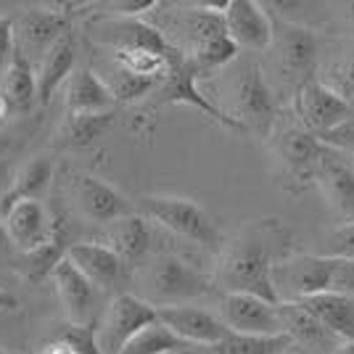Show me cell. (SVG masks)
I'll return each instance as SVG.
<instances>
[{
  "label": "cell",
  "instance_id": "obj_1",
  "mask_svg": "<svg viewBox=\"0 0 354 354\" xmlns=\"http://www.w3.org/2000/svg\"><path fill=\"white\" fill-rule=\"evenodd\" d=\"M272 254L270 246L259 238H241L222 257L217 283L225 294L259 296L270 304H278V294L272 286Z\"/></svg>",
  "mask_w": 354,
  "mask_h": 354
},
{
  "label": "cell",
  "instance_id": "obj_2",
  "mask_svg": "<svg viewBox=\"0 0 354 354\" xmlns=\"http://www.w3.org/2000/svg\"><path fill=\"white\" fill-rule=\"evenodd\" d=\"M140 209L146 212L153 222H159L169 233L193 241L198 246H220L222 236L217 230L214 220L207 214V209H201L191 198H180V196H143Z\"/></svg>",
  "mask_w": 354,
  "mask_h": 354
},
{
  "label": "cell",
  "instance_id": "obj_3",
  "mask_svg": "<svg viewBox=\"0 0 354 354\" xmlns=\"http://www.w3.org/2000/svg\"><path fill=\"white\" fill-rule=\"evenodd\" d=\"M336 259L323 254H294L272 265V286L281 301H301L307 296L333 291Z\"/></svg>",
  "mask_w": 354,
  "mask_h": 354
},
{
  "label": "cell",
  "instance_id": "obj_4",
  "mask_svg": "<svg viewBox=\"0 0 354 354\" xmlns=\"http://www.w3.org/2000/svg\"><path fill=\"white\" fill-rule=\"evenodd\" d=\"M148 294L156 301H162V307H172L180 299H193V296H204L209 291V278L204 272H198L185 259H180L175 254H162L156 257L143 272Z\"/></svg>",
  "mask_w": 354,
  "mask_h": 354
},
{
  "label": "cell",
  "instance_id": "obj_5",
  "mask_svg": "<svg viewBox=\"0 0 354 354\" xmlns=\"http://www.w3.org/2000/svg\"><path fill=\"white\" fill-rule=\"evenodd\" d=\"M294 106H296V117L301 119L304 130L317 135V138L323 133H328V130H333L336 124H341L354 111L339 93H333L325 82L315 80V77L301 80V85L296 90Z\"/></svg>",
  "mask_w": 354,
  "mask_h": 354
},
{
  "label": "cell",
  "instance_id": "obj_6",
  "mask_svg": "<svg viewBox=\"0 0 354 354\" xmlns=\"http://www.w3.org/2000/svg\"><path fill=\"white\" fill-rule=\"evenodd\" d=\"M156 307L135 294H119L106 312L104 328L98 330V344L104 354H119L122 346L133 339L138 330L156 323Z\"/></svg>",
  "mask_w": 354,
  "mask_h": 354
},
{
  "label": "cell",
  "instance_id": "obj_7",
  "mask_svg": "<svg viewBox=\"0 0 354 354\" xmlns=\"http://www.w3.org/2000/svg\"><path fill=\"white\" fill-rule=\"evenodd\" d=\"M220 323L230 333H249V336L283 333L278 304H270L265 299L249 294H222Z\"/></svg>",
  "mask_w": 354,
  "mask_h": 354
},
{
  "label": "cell",
  "instance_id": "obj_8",
  "mask_svg": "<svg viewBox=\"0 0 354 354\" xmlns=\"http://www.w3.org/2000/svg\"><path fill=\"white\" fill-rule=\"evenodd\" d=\"M225 32L236 43V48H251V50H267L272 45L275 30L267 16L265 6L254 0H230L222 11Z\"/></svg>",
  "mask_w": 354,
  "mask_h": 354
},
{
  "label": "cell",
  "instance_id": "obj_9",
  "mask_svg": "<svg viewBox=\"0 0 354 354\" xmlns=\"http://www.w3.org/2000/svg\"><path fill=\"white\" fill-rule=\"evenodd\" d=\"M72 193L80 212L90 222L111 225V222L133 214V204L114 185H109V183H104V180H98V177L93 175H85V172L82 175H74Z\"/></svg>",
  "mask_w": 354,
  "mask_h": 354
},
{
  "label": "cell",
  "instance_id": "obj_10",
  "mask_svg": "<svg viewBox=\"0 0 354 354\" xmlns=\"http://www.w3.org/2000/svg\"><path fill=\"white\" fill-rule=\"evenodd\" d=\"M159 323L167 325L180 341L191 344V346H217L230 330L220 323V317H214L212 312L198 310V307H156Z\"/></svg>",
  "mask_w": 354,
  "mask_h": 354
},
{
  "label": "cell",
  "instance_id": "obj_11",
  "mask_svg": "<svg viewBox=\"0 0 354 354\" xmlns=\"http://www.w3.org/2000/svg\"><path fill=\"white\" fill-rule=\"evenodd\" d=\"M196 77H201V72L196 69V64H193L188 56L175 64L167 77H164V88H162V98L164 104H185V106H196L198 111H204L207 117H212L214 122H220L225 127H230V130H246L236 117H230V114H225L222 109L207 101L204 98V93L196 88Z\"/></svg>",
  "mask_w": 354,
  "mask_h": 354
},
{
  "label": "cell",
  "instance_id": "obj_12",
  "mask_svg": "<svg viewBox=\"0 0 354 354\" xmlns=\"http://www.w3.org/2000/svg\"><path fill=\"white\" fill-rule=\"evenodd\" d=\"M0 222L6 227V236L11 241V246H16L19 254L43 246L59 227L50 220L43 201H19L16 207L6 212V217Z\"/></svg>",
  "mask_w": 354,
  "mask_h": 354
},
{
  "label": "cell",
  "instance_id": "obj_13",
  "mask_svg": "<svg viewBox=\"0 0 354 354\" xmlns=\"http://www.w3.org/2000/svg\"><path fill=\"white\" fill-rule=\"evenodd\" d=\"M238 122L249 130L254 127L257 133L270 135L272 122H275V98L267 88L265 74L259 64H249L246 72L241 77V88H238Z\"/></svg>",
  "mask_w": 354,
  "mask_h": 354
},
{
  "label": "cell",
  "instance_id": "obj_14",
  "mask_svg": "<svg viewBox=\"0 0 354 354\" xmlns=\"http://www.w3.org/2000/svg\"><path fill=\"white\" fill-rule=\"evenodd\" d=\"M315 180L323 191L325 201L346 222H354V164L346 162L341 151L325 146Z\"/></svg>",
  "mask_w": 354,
  "mask_h": 354
},
{
  "label": "cell",
  "instance_id": "obj_15",
  "mask_svg": "<svg viewBox=\"0 0 354 354\" xmlns=\"http://www.w3.org/2000/svg\"><path fill=\"white\" fill-rule=\"evenodd\" d=\"M66 259L72 262L95 288H111L122 281L124 275V262L119 259L114 249L106 243H93V241H80L66 246Z\"/></svg>",
  "mask_w": 354,
  "mask_h": 354
},
{
  "label": "cell",
  "instance_id": "obj_16",
  "mask_svg": "<svg viewBox=\"0 0 354 354\" xmlns=\"http://www.w3.org/2000/svg\"><path fill=\"white\" fill-rule=\"evenodd\" d=\"M50 281L56 286L61 307L66 312V323H90L88 317L95 304V286L66 259V254L59 265L53 267Z\"/></svg>",
  "mask_w": 354,
  "mask_h": 354
},
{
  "label": "cell",
  "instance_id": "obj_17",
  "mask_svg": "<svg viewBox=\"0 0 354 354\" xmlns=\"http://www.w3.org/2000/svg\"><path fill=\"white\" fill-rule=\"evenodd\" d=\"M66 14H61L56 8H30L19 19V30L16 32V50H27V53H43L56 43L59 37L66 35ZM27 53H21L27 59Z\"/></svg>",
  "mask_w": 354,
  "mask_h": 354
},
{
  "label": "cell",
  "instance_id": "obj_18",
  "mask_svg": "<svg viewBox=\"0 0 354 354\" xmlns=\"http://www.w3.org/2000/svg\"><path fill=\"white\" fill-rule=\"evenodd\" d=\"M278 317H281L283 333L291 339L294 346L307 349V352H320V349H336L341 341L325 328L315 315L304 310L296 301H281L278 304Z\"/></svg>",
  "mask_w": 354,
  "mask_h": 354
},
{
  "label": "cell",
  "instance_id": "obj_19",
  "mask_svg": "<svg viewBox=\"0 0 354 354\" xmlns=\"http://www.w3.org/2000/svg\"><path fill=\"white\" fill-rule=\"evenodd\" d=\"M64 109L66 117H80V114H109L114 106V95L98 74L82 66L74 69L72 77L66 80V93H64Z\"/></svg>",
  "mask_w": 354,
  "mask_h": 354
},
{
  "label": "cell",
  "instance_id": "obj_20",
  "mask_svg": "<svg viewBox=\"0 0 354 354\" xmlns=\"http://www.w3.org/2000/svg\"><path fill=\"white\" fill-rule=\"evenodd\" d=\"M275 151L286 164V169L299 180H315L317 164L323 159L325 146L317 135L307 133L304 127H288L278 135Z\"/></svg>",
  "mask_w": 354,
  "mask_h": 354
},
{
  "label": "cell",
  "instance_id": "obj_21",
  "mask_svg": "<svg viewBox=\"0 0 354 354\" xmlns=\"http://www.w3.org/2000/svg\"><path fill=\"white\" fill-rule=\"evenodd\" d=\"M109 37L106 43L111 45L114 50L122 48H135V50H148V53H156L169 61V66H175L185 59L177 48L164 40V35L159 30H153L146 21H138V19H117V21H109Z\"/></svg>",
  "mask_w": 354,
  "mask_h": 354
},
{
  "label": "cell",
  "instance_id": "obj_22",
  "mask_svg": "<svg viewBox=\"0 0 354 354\" xmlns=\"http://www.w3.org/2000/svg\"><path fill=\"white\" fill-rule=\"evenodd\" d=\"M296 304H301L310 315H315L339 341H354V294L325 291L307 296Z\"/></svg>",
  "mask_w": 354,
  "mask_h": 354
},
{
  "label": "cell",
  "instance_id": "obj_23",
  "mask_svg": "<svg viewBox=\"0 0 354 354\" xmlns=\"http://www.w3.org/2000/svg\"><path fill=\"white\" fill-rule=\"evenodd\" d=\"M74 72V40L72 35L66 32L64 37H59L56 43L50 45L40 59V66L35 72V80H37V101L40 104H48L53 98V93L66 85V80L72 77Z\"/></svg>",
  "mask_w": 354,
  "mask_h": 354
},
{
  "label": "cell",
  "instance_id": "obj_24",
  "mask_svg": "<svg viewBox=\"0 0 354 354\" xmlns=\"http://www.w3.org/2000/svg\"><path fill=\"white\" fill-rule=\"evenodd\" d=\"M50 180H53V162L48 156H35L24 167H19L11 188L0 196V220L19 201H40V196L50 185Z\"/></svg>",
  "mask_w": 354,
  "mask_h": 354
},
{
  "label": "cell",
  "instance_id": "obj_25",
  "mask_svg": "<svg viewBox=\"0 0 354 354\" xmlns=\"http://www.w3.org/2000/svg\"><path fill=\"white\" fill-rule=\"evenodd\" d=\"M0 95L8 101L11 111H27L37 101V80L30 59H24L19 50L11 64L0 72Z\"/></svg>",
  "mask_w": 354,
  "mask_h": 354
},
{
  "label": "cell",
  "instance_id": "obj_26",
  "mask_svg": "<svg viewBox=\"0 0 354 354\" xmlns=\"http://www.w3.org/2000/svg\"><path fill=\"white\" fill-rule=\"evenodd\" d=\"M109 249L119 254V259H140L151 249V227L146 217L140 214H127L122 220L109 225Z\"/></svg>",
  "mask_w": 354,
  "mask_h": 354
},
{
  "label": "cell",
  "instance_id": "obj_27",
  "mask_svg": "<svg viewBox=\"0 0 354 354\" xmlns=\"http://www.w3.org/2000/svg\"><path fill=\"white\" fill-rule=\"evenodd\" d=\"M64 254H66V246H64L61 225H59L56 233L48 238L43 246L19 254V259H16V272L21 275V281L37 286V283H43L45 278H50L53 267L64 259Z\"/></svg>",
  "mask_w": 354,
  "mask_h": 354
},
{
  "label": "cell",
  "instance_id": "obj_28",
  "mask_svg": "<svg viewBox=\"0 0 354 354\" xmlns=\"http://www.w3.org/2000/svg\"><path fill=\"white\" fill-rule=\"evenodd\" d=\"M315 53H317V40L312 30L304 27H288L283 35V61L294 74H304L310 80L312 66H315Z\"/></svg>",
  "mask_w": 354,
  "mask_h": 354
},
{
  "label": "cell",
  "instance_id": "obj_29",
  "mask_svg": "<svg viewBox=\"0 0 354 354\" xmlns=\"http://www.w3.org/2000/svg\"><path fill=\"white\" fill-rule=\"evenodd\" d=\"M288 346H291V339L286 333H275V336L227 333L217 346H212V354H281Z\"/></svg>",
  "mask_w": 354,
  "mask_h": 354
},
{
  "label": "cell",
  "instance_id": "obj_30",
  "mask_svg": "<svg viewBox=\"0 0 354 354\" xmlns=\"http://www.w3.org/2000/svg\"><path fill=\"white\" fill-rule=\"evenodd\" d=\"M183 346H188V344L180 341L167 325L156 320V323L146 325L143 330H138L133 339L122 346L119 354H172Z\"/></svg>",
  "mask_w": 354,
  "mask_h": 354
},
{
  "label": "cell",
  "instance_id": "obj_31",
  "mask_svg": "<svg viewBox=\"0 0 354 354\" xmlns=\"http://www.w3.org/2000/svg\"><path fill=\"white\" fill-rule=\"evenodd\" d=\"M114 64H117L122 72L135 74V77H143V80H164L167 72L172 69L169 61L156 53H148V50H135V48H122L114 50Z\"/></svg>",
  "mask_w": 354,
  "mask_h": 354
},
{
  "label": "cell",
  "instance_id": "obj_32",
  "mask_svg": "<svg viewBox=\"0 0 354 354\" xmlns=\"http://www.w3.org/2000/svg\"><path fill=\"white\" fill-rule=\"evenodd\" d=\"M53 341L66 344L74 354H104L98 344V328L93 323H61Z\"/></svg>",
  "mask_w": 354,
  "mask_h": 354
},
{
  "label": "cell",
  "instance_id": "obj_33",
  "mask_svg": "<svg viewBox=\"0 0 354 354\" xmlns=\"http://www.w3.org/2000/svg\"><path fill=\"white\" fill-rule=\"evenodd\" d=\"M114 114H80L66 119V140L72 146H90L95 138H101L106 127L111 124Z\"/></svg>",
  "mask_w": 354,
  "mask_h": 354
},
{
  "label": "cell",
  "instance_id": "obj_34",
  "mask_svg": "<svg viewBox=\"0 0 354 354\" xmlns=\"http://www.w3.org/2000/svg\"><path fill=\"white\" fill-rule=\"evenodd\" d=\"M153 88H156L153 80H143V77H135V74L122 72L119 66H117L114 82L109 85L111 95H114V104H117V101L119 104H135V101H140L143 95H148Z\"/></svg>",
  "mask_w": 354,
  "mask_h": 354
},
{
  "label": "cell",
  "instance_id": "obj_35",
  "mask_svg": "<svg viewBox=\"0 0 354 354\" xmlns=\"http://www.w3.org/2000/svg\"><path fill=\"white\" fill-rule=\"evenodd\" d=\"M333 93H339L341 98L354 109V56L346 61H339L330 66V77L325 82Z\"/></svg>",
  "mask_w": 354,
  "mask_h": 354
},
{
  "label": "cell",
  "instance_id": "obj_36",
  "mask_svg": "<svg viewBox=\"0 0 354 354\" xmlns=\"http://www.w3.org/2000/svg\"><path fill=\"white\" fill-rule=\"evenodd\" d=\"M323 257L330 259H354V222H344L339 230L328 238V249Z\"/></svg>",
  "mask_w": 354,
  "mask_h": 354
},
{
  "label": "cell",
  "instance_id": "obj_37",
  "mask_svg": "<svg viewBox=\"0 0 354 354\" xmlns=\"http://www.w3.org/2000/svg\"><path fill=\"white\" fill-rule=\"evenodd\" d=\"M320 143L333 151H341V153H354V111L333 130L320 135Z\"/></svg>",
  "mask_w": 354,
  "mask_h": 354
},
{
  "label": "cell",
  "instance_id": "obj_38",
  "mask_svg": "<svg viewBox=\"0 0 354 354\" xmlns=\"http://www.w3.org/2000/svg\"><path fill=\"white\" fill-rule=\"evenodd\" d=\"M16 53V32H14V21L0 16V72L11 64Z\"/></svg>",
  "mask_w": 354,
  "mask_h": 354
},
{
  "label": "cell",
  "instance_id": "obj_39",
  "mask_svg": "<svg viewBox=\"0 0 354 354\" xmlns=\"http://www.w3.org/2000/svg\"><path fill=\"white\" fill-rule=\"evenodd\" d=\"M333 291H341V294H354V259H336Z\"/></svg>",
  "mask_w": 354,
  "mask_h": 354
},
{
  "label": "cell",
  "instance_id": "obj_40",
  "mask_svg": "<svg viewBox=\"0 0 354 354\" xmlns=\"http://www.w3.org/2000/svg\"><path fill=\"white\" fill-rule=\"evenodd\" d=\"M111 6L117 8V14L122 19H135V16L143 14V11L156 8V0H119V3H111Z\"/></svg>",
  "mask_w": 354,
  "mask_h": 354
},
{
  "label": "cell",
  "instance_id": "obj_41",
  "mask_svg": "<svg viewBox=\"0 0 354 354\" xmlns=\"http://www.w3.org/2000/svg\"><path fill=\"white\" fill-rule=\"evenodd\" d=\"M16 307H19V299L8 294L6 288H0V310H16Z\"/></svg>",
  "mask_w": 354,
  "mask_h": 354
},
{
  "label": "cell",
  "instance_id": "obj_42",
  "mask_svg": "<svg viewBox=\"0 0 354 354\" xmlns=\"http://www.w3.org/2000/svg\"><path fill=\"white\" fill-rule=\"evenodd\" d=\"M43 354H74L66 344H61V341H50L48 346H45V352Z\"/></svg>",
  "mask_w": 354,
  "mask_h": 354
},
{
  "label": "cell",
  "instance_id": "obj_43",
  "mask_svg": "<svg viewBox=\"0 0 354 354\" xmlns=\"http://www.w3.org/2000/svg\"><path fill=\"white\" fill-rule=\"evenodd\" d=\"M172 354H212V349L209 346H183V349H177V352H172Z\"/></svg>",
  "mask_w": 354,
  "mask_h": 354
},
{
  "label": "cell",
  "instance_id": "obj_44",
  "mask_svg": "<svg viewBox=\"0 0 354 354\" xmlns=\"http://www.w3.org/2000/svg\"><path fill=\"white\" fill-rule=\"evenodd\" d=\"M8 249H11V241H8V236H6V227H3V222H0V257H6V254H8Z\"/></svg>",
  "mask_w": 354,
  "mask_h": 354
},
{
  "label": "cell",
  "instance_id": "obj_45",
  "mask_svg": "<svg viewBox=\"0 0 354 354\" xmlns=\"http://www.w3.org/2000/svg\"><path fill=\"white\" fill-rule=\"evenodd\" d=\"M330 354H354V341H341Z\"/></svg>",
  "mask_w": 354,
  "mask_h": 354
},
{
  "label": "cell",
  "instance_id": "obj_46",
  "mask_svg": "<svg viewBox=\"0 0 354 354\" xmlns=\"http://www.w3.org/2000/svg\"><path fill=\"white\" fill-rule=\"evenodd\" d=\"M8 114H11V106H8V101H6L3 95H0V122L8 117Z\"/></svg>",
  "mask_w": 354,
  "mask_h": 354
},
{
  "label": "cell",
  "instance_id": "obj_47",
  "mask_svg": "<svg viewBox=\"0 0 354 354\" xmlns=\"http://www.w3.org/2000/svg\"><path fill=\"white\" fill-rule=\"evenodd\" d=\"M281 354H310V352H301L299 346H294V344H291V346H288V349H283Z\"/></svg>",
  "mask_w": 354,
  "mask_h": 354
},
{
  "label": "cell",
  "instance_id": "obj_48",
  "mask_svg": "<svg viewBox=\"0 0 354 354\" xmlns=\"http://www.w3.org/2000/svg\"><path fill=\"white\" fill-rule=\"evenodd\" d=\"M3 148H8V138L0 133V151H3Z\"/></svg>",
  "mask_w": 354,
  "mask_h": 354
},
{
  "label": "cell",
  "instance_id": "obj_49",
  "mask_svg": "<svg viewBox=\"0 0 354 354\" xmlns=\"http://www.w3.org/2000/svg\"><path fill=\"white\" fill-rule=\"evenodd\" d=\"M0 354H11V352H6V349H0Z\"/></svg>",
  "mask_w": 354,
  "mask_h": 354
}]
</instances>
